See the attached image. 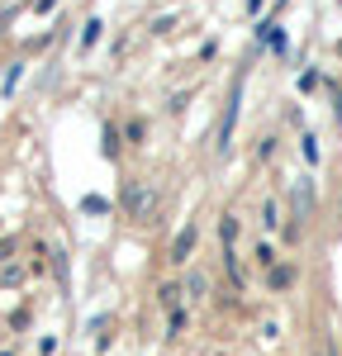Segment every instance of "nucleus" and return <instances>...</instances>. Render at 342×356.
<instances>
[{
  "label": "nucleus",
  "instance_id": "39448f33",
  "mask_svg": "<svg viewBox=\"0 0 342 356\" xmlns=\"http://www.w3.org/2000/svg\"><path fill=\"white\" fill-rule=\"evenodd\" d=\"M323 356H333V352H323Z\"/></svg>",
  "mask_w": 342,
  "mask_h": 356
},
{
  "label": "nucleus",
  "instance_id": "7ed1b4c3",
  "mask_svg": "<svg viewBox=\"0 0 342 356\" xmlns=\"http://www.w3.org/2000/svg\"><path fill=\"white\" fill-rule=\"evenodd\" d=\"M190 247H195V228H186V233L176 238V261H186V257H190Z\"/></svg>",
  "mask_w": 342,
  "mask_h": 356
},
{
  "label": "nucleus",
  "instance_id": "20e7f679",
  "mask_svg": "<svg viewBox=\"0 0 342 356\" xmlns=\"http://www.w3.org/2000/svg\"><path fill=\"white\" fill-rule=\"evenodd\" d=\"M0 257H10V243H0Z\"/></svg>",
  "mask_w": 342,
  "mask_h": 356
},
{
  "label": "nucleus",
  "instance_id": "f257e3e1",
  "mask_svg": "<svg viewBox=\"0 0 342 356\" xmlns=\"http://www.w3.org/2000/svg\"><path fill=\"white\" fill-rule=\"evenodd\" d=\"M124 214L147 223L152 214H157V191H152L147 181H129V186H124Z\"/></svg>",
  "mask_w": 342,
  "mask_h": 356
},
{
  "label": "nucleus",
  "instance_id": "f03ea898",
  "mask_svg": "<svg viewBox=\"0 0 342 356\" xmlns=\"http://www.w3.org/2000/svg\"><path fill=\"white\" fill-rule=\"evenodd\" d=\"M238 100H243V81H233V95H228L224 124H219V147H228V138H233V119H238Z\"/></svg>",
  "mask_w": 342,
  "mask_h": 356
}]
</instances>
